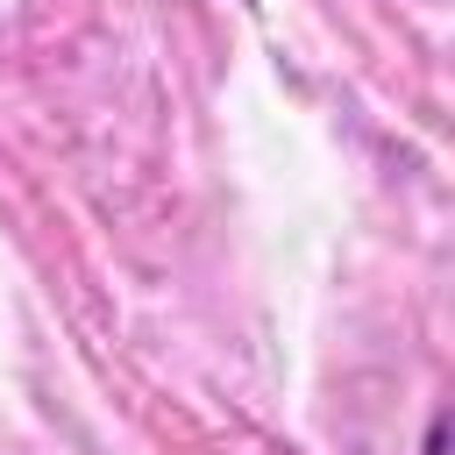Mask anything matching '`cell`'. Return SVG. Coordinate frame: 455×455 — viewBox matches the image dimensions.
<instances>
[{
    "mask_svg": "<svg viewBox=\"0 0 455 455\" xmlns=\"http://www.w3.org/2000/svg\"><path fill=\"white\" fill-rule=\"evenodd\" d=\"M419 455H448V412L427 419V448H419Z\"/></svg>",
    "mask_w": 455,
    "mask_h": 455,
    "instance_id": "6da1fadb",
    "label": "cell"
}]
</instances>
